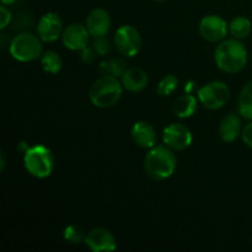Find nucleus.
I'll return each instance as SVG.
<instances>
[{
	"label": "nucleus",
	"mask_w": 252,
	"mask_h": 252,
	"mask_svg": "<svg viewBox=\"0 0 252 252\" xmlns=\"http://www.w3.org/2000/svg\"><path fill=\"white\" fill-rule=\"evenodd\" d=\"M127 69V63L120 58L103 61L98 66V70L102 75H111L115 76V78H122V75L126 73Z\"/></svg>",
	"instance_id": "nucleus-19"
},
{
	"label": "nucleus",
	"mask_w": 252,
	"mask_h": 252,
	"mask_svg": "<svg viewBox=\"0 0 252 252\" xmlns=\"http://www.w3.org/2000/svg\"><path fill=\"white\" fill-rule=\"evenodd\" d=\"M93 48L94 51L96 52L97 56L105 57L110 53L111 49H112V46H111L110 39H108L106 36H102V37H97V38H95V41H94V44H93Z\"/></svg>",
	"instance_id": "nucleus-24"
},
{
	"label": "nucleus",
	"mask_w": 252,
	"mask_h": 252,
	"mask_svg": "<svg viewBox=\"0 0 252 252\" xmlns=\"http://www.w3.org/2000/svg\"><path fill=\"white\" fill-rule=\"evenodd\" d=\"M228 31L229 25L219 15H208L199 22V33L206 41L212 43L224 41Z\"/></svg>",
	"instance_id": "nucleus-8"
},
{
	"label": "nucleus",
	"mask_w": 252,
	"mask_h": 252,
	"mask_svg": "<svg viewBox=\"0 0 252 252\" xmlns=\"http://www.w3.org/2000/svg\"><path fill=\"white\" fill-rule=\"evenodd\" d=\"M243 133L241 120L236 113H230L221 120L219 125V135L225 143H233Z\"/></svg>",
	"instance_id": "nucleus-16"
},
{
	"label": "nucleus",
	"mask_w": 252,
	"mask_h": 252,
	"mask_svg": "<svg viewBox=\"0 0 252 252\" xmlns=\"http://www.w3.org/2000/svg\"><path fill=\"white\" fill-rule=\"evenodd\" d=\"M15 1H16V0H1V4L2 5H11V4H14Z\"/></svg>",
	"instance_id": "nucleus-29"
},
{
	"label": "nucleus",
	"mask_w": 252,
	"mask_h": 252,
	"mask_svg": "<svg viewBox=\"0 0 252 252\" xmlns=\"http://www.w3.org/2000/svg\"><path fill=\"white\" fill-rule=\"evenodd\" d=\"M113 43L121 54L126 57H134L142 48V36L135 27L125 25L116 31Z\"/></svg>",
	"instance_id": "nucleus-7"
},
{
	"label": "nucleus",
	"mask_w": 252,
	"mask_h": 252,
	"mask_svg": "<svg viewBox=\"0 0 252 252\" xmlns=\"http://www.w3.org/2000/svg\"><path fill=\"white\" fill-rule=\"evenodd\" d=\"M241 137H243L244 143H245L250 149H252V121L243 128Z\"/></svg>",
	"instance_id": "nucleus-26"
},
{
	"label": "nucleus",
	"mask_w": 252,
	"mask_h": 252,
	"mask_svg": "<svg viewBox=\"0 0 252 252\" xmlns=\"http://www.w3.org/2000/svg\"><path fill=\"white\" fill-rule=\"evenodd\" d=\"M41 64L44 71L51 74H58L63 66V61L58 53L53 51H48L41 57Z\"/></svg>",
	"instance_id": "nucleus-21"
},
{
	"label": "nucleus",
	"mask_w": 252,
	"mask_h": 252,
	"mask_svg": "<svg viewBox=\"0 0 252 252\" xmlns=\"http://www.w3.org/2000/svg\"><path fill=\"white\" fill-rule=\"evenodd\" d=\"M85 244L94 252H111L117 248L113 234L105 228L93 229L86 236Z\"/></svg>",
	"instance_id": "nucleus-11"
},
{
	"label": "nucleus",
	"mask_w": 252,
	"mask_h": 252,
	"mask_svg": "<svg viewBox=\"0 0 252 252\" xmlns=\"http://www.w3.org/2000/svg\"><path fill=\"white\" fill-rule=\"evenodd\" d=\"M42 39L30 32H21L12 38L9 51L19 62H33L42 56Z\"/></svg>",
	"instance_id": "nucleus-5"
},
{
	"label": "nucleus",
	"mask_w": 252,
	"mask_h": 252,
	"mask_svg": "<svg viewBox=\"0 0 252 252\" xmlns=\"http://www.w3.org/2000/svg\"><path fill=\"white\" fill-rule=\"evenodd\" d=\"M177 166L176 155L165 144L155 145L144 159V171L149 179L162 181L174 175Z\"/></svg>",
	"instance_id": "nucleus-1"
},
{
	"label": "nucleus",
	"mask_w": 252,
	"mask_h": 252,
	"mask_svg": "<svg viewBox=\"0 0 252 252\" xmlns=\"http://www.w3.org/2000/svg\"><path fill=\"white\" fill-rule=\"evenodd\" d=\"M0 158H1V165H0V170H4V167H5V154H4V152H1L0 153Z\"/></svg>",
	"instance_id": "nucleus-28"
},
{
	"label": "nucleus",
	"mask_w": 252,
	"mask_h": 252,
	"mask_svg": "<svg viewBox=\"0 0 252 252\" xmlns=\"http://www.w3.org/2000/svg\"><path fill=\"white\" fill-rule=\"evenodd\" d=\"M89 33L86 26L81 24H71L63 30L62 42L71 51H81L89 44Z\"/></svg>",
	"instance_id": "nucleus-12"
},
{
	"label": "nucleus",
	"mask_w": 252,
	"mask_h": 252,
	"mask_svg": "<svg viewBox=\"0 0 252 252\" xmlns=\"http://www.w3.org/2000/svg\"><path fill=\"white\" fill-rule=\"evenodd\" d=\"M216 64L221 71L235 74L243 70L248 63V51L238 38L224 39L214 53Z\"/></svg>",
	"instance_id": "nucleus-2"
},
{
	"label": "nucleus",
	"mask_w": 252,
	"mask_h": 252,
	"mask_svg": "<svg viewBox=\"0 0 252 252\" xmlns=\"http://www.w3.org/2000/svg\"><path fill=\"white\" fill-rule=\"evenodd\" d=\"M252 31V24L250 20L245 16H236L229 24V32L234 38H246Z\"/></svg>",
	"instance_id": "nucleus-20"
},
{
	"label": "nucleus",
	"mask_w": 252,
	"mask_h": 252,
	"mask_svg": "<svg viewBox=\"0 0 252 252\" xmlns=\"http://www.w3.org/2000/svg\"><path fill=\"white\" fill-rule=\"evenodd\" d=\"M80 53V59L86 64H90L95 61V57L97 56L96 52L94 51V48H89V47H85L84 49H81Z\"/></svg>",
	"instance_id": "nucleus-25"
},
{
	"label": "nucleus",
	"mask_w": 252,
	"mask_h": 252,
	"mask_svg": "<svg viewBox=\"0 0 252 252\" xmlns=\"http://www.w3.org/2000/svg\"><path fill=\"white\" fill-rule=\"evenodd\" d=\"M123 88L130 93H139L147 88L149 83L148 74L140 68H129L121 78Z\"/></svg>",
	"instance_id": "nucleus-15"
},
{
	"label": "nucleus",
	"mask_w": 252,
	"mask_h": 252,
	"mask_svg": "<svg viewBox=\"0 0 252 252\" xmlns=\"http://www.w3.org/2000/svg\"><path fill=\"white\" fill-rule=\"evenodd\" d=\"M164 144L172 150H184L192 144L191 130L180 123H171L162 132Z\"/></svg>",
	"instance_id": "nucleus-9"
},
{
	"label": "nucleus",
	"mask_w": 252,
	"mask_h": 252,
	"mask_svg": "<svg viewBox=\"0 0 252 252\" xmlns=\"http://www.w3.org/2000/svg\"><path fill=\"white\" fill-rule=\"evenodd\" d=\"M197 98L192 94H186L177 97L174 102V113L180 118H189L194 115L197 110Z\"/></svg>",
	"instance_id": "nucleus-17"
},
{
	"label": "nucleus",
	"mask_w": 252,
	"mask_h": 252,
	"mask_svg": "<svg viewBox=\"0 0 252 252\" xmlns=\"http://www.w3.org/2000/svg\"><path fill=\"white\" fill-rule=\"evenodd\" d=\"M130 134H132L133 142L143 149H152L157 145V132L150 123L144 122V121L135 122L130 130Z\"/></svg>",
	"instance_id": "nucleus-14"
},
{
	"label": "nucleus",
	"mask_w": 252,
	"mask_h": 252,
	"mask_svg": "<svg viewBox=\"0 0 252 252\" xmlns=\"http://www.w3.org/2000/svg\"><path fill=\"white\" fill-rule=\"evenodd\" d=\"M122 83L118 78L111 75H102L96 79L90 88L89 97L93 105L98 108H110L121 100L123 94Z\"/></svg>",
	"instance_id": "nucleus-3"
},
{
	"label": "nucleus",
	"mask_w": 252,
	"mask_h": 252,
	"mask_svg": "<svg viewBox=\"0 0 252 252\" xmlns=\"http://www.w3.org/2000/svg\"><path fill=\"white\" fill-rule=\"evenodd\" d=\"M155 1H164V0H155Z\"/></svg>",
	"instance_id": "nucleus-30"
},
{
	"label": "nucleus",
	"mask_w": 252,
	"mask_h": 252,
	"mask_svg": "<svg viewBox=\"0 0 252 252\" xmlns=\"http://www.w3.org/2000/svg\"><path fill=\"white\" fill-rule=\"evenodd\" d=\"M177 85H179V79L172 74H169L160 80L157 91L160 96H169L176 90Z\"/></svg>",
	"instance_id": "nucleus-22"
},
{
	"label": "nucleus",
	"mask_w": 252,
	"mask_h": 252,
	"mask_svg": "<svg viewBox=\"0 0 252 252\" xmlns=\"http://www.w3.org/2000/svg\"><path fill=\"white\" fill-rule=\"evenodd\" d=\"M238 113L245 120L252 121V81L241 90L238 100Z\"/></svg>",
	"instance_id": "nucleus-18"
},
{
	"label": "nucleus",
	"mask_w": 252,
	"mask_h": 252,
	"mask_svg": "<svg viewBox=\"0 0 252 252\" xmlns=\"http://www.w3.org/2000/svg\"><path fill=\"white\" fill-rule=\"evenodd\" d=\"M37 33L43 42H54L63 33V21L56 12H47L37 25Z\"/></svg>",
	"instance_id": "nucleus-10"
},
{
	"label": "nucleus",
	"mask_w": 252,
	"mask_h": 252,
	"mask_svg": "<svg viewBox=\"0 0 252 252\" xmlns=\"http://www.w3.org/2000/svg\"><path fill=\"white\" fill-rule=\"evenodd\" d=\"M24 165L31 176L46 179L54 170V157L51 149L44 145H33L25 152Z\"/></svg>",
	"instance_id": "nucleus-4"
},
{
	"label": "nucleus",
	"mask_w": 252,
	"mask_h": 252,
	"mask_svg": "<svg viewBox=\"0 0 252 252\" xmlns=\"http://www.w3.org/2000/svg\"><path fill=\"white\" fill-rule=\"evenodd\" d=\"M86 29L94 38L106 36L111 27V16L105 9H94L86 17Z\"/></svg>",
	"instance_id": "nucleus-13"
},
{
	"label": "nucleus",
	"mask_w": 252,
	"mask_h": 252,
	"mask_svg": "<svg viewBox=\"0 0 252 252\" xmlns=\"http://www.w3.org/2000/svg\"><path fill=\"white\" fill-rule=\"evenodd\" d=\"M86 234L80 226L78 225H69L66 226L65 230H64V239L65 241H68L69 244H73V245H78V244L85 243Z\"/></svg>",
	"instance_id": "nucleus-23"
},
{
	"label": "nucleus",
	"mask_w": 252,
	"mask_h": 252,
	"mask_svg": "<svg viewBox=\"0 0 252 252\" xmlns=\"http://www.w3.org/2000/svg\"><path fill=\"white\" fill-rule=\"evenodd\" d=\"M198 101L208 110H219L228 103L230 89L221 81H212L202 86L197 93Z\"/></svg>",
	"instance_id": "nucleus-6"
},
{
	"label": "nucleus",
	"mask_w": 252,
	"mask_h": 252,
	"mask_svg": "<svg viewBox=\"0 0 252 252\" xmlns=\"http://www.w3.org/2000/svg\"><path fill=\"white\" fill-rule=\"evenodd\" d=\"M0 14H1V26H0V29L4 30L10 24V21H11V11L7 9L6 5H2L0 7Z\"/></svg>",
	"instance_id": "nucleus-27"
}]
</instances>
